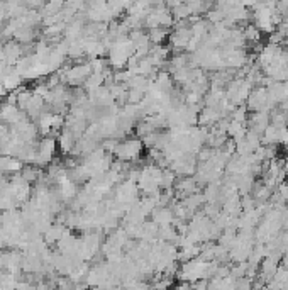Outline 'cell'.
Instances as JSON below:
<instances>
[{
	"label": "cell",
	"mask_w": 288,
	"mask_h": 290,
	"mask_svg": "<svg viewBox=\"0 0 288 290\" xmlns=\"http://www.w3.org/2000/svg\"><path fill=\"white\" fill-rule=\"evenodd\" d=\"M144 144L139 137H132V139H124L115 146L114 155L117 156V160L122 161H130L134 163L136 160H139L141 151H143Z\"/></svg>",
	"instance_id": "obj_1"
},
{
	"label": "cell",
	"mask_w": 288,
	"mask_h": 290,
	"mask_svg": "<svg viewBox=\"0 0 288 290\" xmlns=\"http://www.w3.org/2000/svg\"><path fill=\"white\" fill-rule=\"evenodd\" d=\"M56 153V141L53 136H44L41 141H37L36 146V166H46L53 161V156Z\"/></svg>",
	"instance_id": "obj_2"
},
{
	"label": "cell",
	"mask_w": 288,
	"mask_h": 290,
	"mask_svg": "<svg viewBox=\"0 0 288 290\" xmlns=\"http://www.w3.org/2000/svg\"><path fill=\"white\" fill-rule=\"evenodd\" d=\"M22 116H26L24 110H21L17 105H12V104H7V102H3L2 105H0V121L3 122V124H15L19 119H21Z\"/></svg>",
	"instance_id": "obj_3"
},
{
	"label": "cell",
	"mask_w": 288,
	"mask_h": 290,
	"mask_svg": "<svg viewBox=\"0 0 288 290\" xmlns=\"http://www.w3.org/2000/svg\"><path fill=\"white\" fill-rule=\"evenodd\" d=\"M151 217L158 226H166V224H173L175 214H173L171 207H163V205H156L151 212Z\"/></svg>",
	"instance_id": "obj_4"
},
{
	"label": "cell",
	"mask_w": 288,
	"mask_h": 290,
	"mask_svg": "<svg viewBox=\"0 0 288 290\" xmlns=\"http://www.w3.org/2000/svg\"><path fill=\"white\" fill-rule=\"evenodd\" d=\"M66 231H68V229H66L64 224H61V223L51 224V227H49L48 231L44 232V241L48 244H56L61 238H63Z\"/></svg>",
	"instance_id": "obj_5"
},
{
	"label": "cell",
	"mask_w": 288,
	"mask_h": 290,
	"mask_svg": "<svg viewBox=\"0 0 288 290\" xmlns=\"http://www.w3.org/2000/svg\"><path fill=\"white\" fill-rule=\"evenodd\" d=\"M109 75V70L103 71V73H97V71H92L90 75L87 76V80L83 82V85H85V90L90 94V92L100 89V87L105 83V76Z\"/></svg>",
	"instance_id": "obj_6"
},
{
	"label": "cell",
	"mask_w": 288,
	"mask_h": 290,
	"mask_svg": "<svg viewBox=\"0 0 288 290\" xmlns=\"http://www.w3.org/2000/svg\"><path fill=\"white\" fill-rule=\"evenodd\" d=\"M60 150L64 153V155H70L71 150L75 148L76 141H78V137H76L70 129H64V131L60 132Z\"/></svg>",
	"instance_id": "obj_7"
},
{
	"label": "cell",
	"mask_w": 288,
	"mask_h": 290,
	"mask_svg": "<svg viewBox=\"0 0 288 290\" xmlns=\"http://www.w3.org/2000/svg\"><path fill=\"white\" fill-rule=\"evenodd\" d=\"M21 175H22V178H24L26 182H29V183L37 182V178H39V171H37L36 165H29V163L26 166H22Z\"/></svg>",
	"instance_id": "obj_8"
},
{
	"label": "cell",
	"mask_w": 288,
	"mask_h": 290,
	"mask_svg": "<svg viewBox=\"0 0 288 290\" xmlns=\"http://www.w3.org/2000/svg\"><path fill=\"white\" fill-rule=\"evenodd\" d=\"M175 171L173 170H163V177H161V189H171L175 185Z\"/></svg>",
	"instance_id": "obj_9"
},
{
	"label": "cell",
	"mask_w": 288,
	"mask_h": 290,
	"mask_svg": "<svg viewBox=\"0 0 288 290\" xmlns=\"http://www.w3.org/2000/svg\"><path fill=\"white\" fill-rule=\"evenodd\" d=\"M144 92L139 89H129L128 90V102L129 104H139L141 100L144 98Z\"/></svg>",
	"instance_id": "obj_10"
},
{
	"label": "cell",
	"mask_w": 288,
	"mask_h": 290,
	"mask_svg": "<svg viewBox=\"0 0 288 290\" xmlns=\"http://www.w3.org/2000/svg\"><path fill=\"white\" fill-rule=\"evenodd\" d=\"M248 107L246 105H236L232 110V121H239V122H246L248 119Z\"/></svg>",
	"instance_id": "obj_11"
},
{
	"label": "cell",
	"mask_w": 288,
	"mask_h": 290,
	"mask_svg": "<svg viewBox=\"0 0 288 290\" xmlns=\"http://www.w3.org/2000/svg\"><path fill=\"white\" fill-rule=\"evenodd\" d=\"M246 39H259V31L256 28H253V26H249L248 29H246V34H244Z\"/></svg>",
	"instance_id": "obj_12"
}]
</instances>
